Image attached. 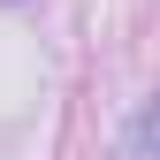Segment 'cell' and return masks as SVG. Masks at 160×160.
Wrapping results in <instances>:
<instances>
[{
	"instance_id": "1",
	"label": "cell",
	"mask_w": 160,
	"mask_h": 160,
	"mask_svg": "<svg viewBox=\"0 0 160 160\" xmlns=\"http://www.w3.org/2000/svg\"><path fill=\"white\" fill-rule=\"evenodd\" d=\"M152 137H160V114H152Z\"/></svg>"
}]
</instances>
